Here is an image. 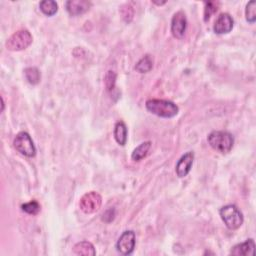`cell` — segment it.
<instances>
[{
  "instance_id": "1",
  "label": "cell",
  "mask_w": 256,
  "mask_h": 256,
  "mask_svg": "<svg viewBox=\"0 0 256 256\" xmlns=\"http://www.w3.org/2000/svg\"><path fill=\"white\" fill-rule=\"evenodd\" d=\"M145 106L150 113L162 118H172L179 112L178 106L170 100L149 99L146 101Z\"/></svg>"
},
{
  "instance_id": "2",
  "label": "cell",
  "mask_w": 256,
  "mask_h": 256,
  "mask_svg": "<svg viewBox=\"0 0 256 256\" xmlns=\"http://www.w3.org/2000/svg\"><path fill=\"white\" fill-rule=\"evenodd\" d=\"M207 140L214 150L222 154L230 152L234 145V137L228 131H212Z\"/></svg>"
},
{
  "instance_id": "3",
  "label": "cell",
  "mask_w": 256,
  "mask_h": 256,
  "mask_svg": "<svg viewBox=\"0 0 256 256\" xmlns=\"http://www.w3.org/2000/svg\"><path fill=\"white\" fill-rule=\"evenodd\" d=\"M219 214L226 227L230 230L238 229L243 224V214L236 205L228 204L221 207Z\"/></svg>"
},
{
  "instance_id": "4",
  "label": "cell",
  "mask_w": 256,
  "mask_h": 256,
  "mask_svg": "<svg viewBox=\"0 0 256 256\" xmlns=\"http://www.w3.org/2000/svg\"><path fill=\"white\" fill-rule=\"evenodd\" d=\"M33 41L31 33L26 29H21L13 33L6 41V48L10 51H20L26 49Z\"/></svg>"
},
{
  "instance_id": "5",
  "label": "cell",
  "mask_w": 256,
  "mask_h": 256,
  "mask_svg": "<svg viewBox=\"0 0 256 256\" xmlns=\"http://www.w3.org/2000/svg\"><path fill=\"white\" fill-rule=\"evenodd\" d=\"M13 146L20 154L26 157H34L36 155V147L27 132H19L13 140Z\"/></svg>"
},
{
  "instance_id": "6",
  "label": "cell",
  "mask_w": 256,
  "mask_h": 256,
  "mask_svg": "<svg viewBox=\"0 0 256 256\" xmlns=\"http://www.w3.org/2000/svg\"><path fill=\"white\" fill-rule=\"evenodd\" d=\"M102 204V197L98 192L95 191H90L85 193L79 202L80 209L86 213V214H91L96 212Z\"/></svg>"
},
{
  "instance_id": "7",
  "label": "cell",
  "mask_w": 256,
  "mask_h": 256,
  "mask_svg": "<svg viewBox=\"0 0 256 256\" xmlns=\"http://www.w3.org/2000/svg\"><path fill=\"white\" fill-rule=\"evenodd\" d=\"M135 243L136 236L134 231L126 230L118 238V241L116 243V249L123 255H130L134 251Z\"/></svg>"
},
{
  "instance_id": "8",
  "label": "cell",
  "mask_w": 256,
  "mask_h": 256,
  "mask_svg": "<svg viewBox=\"0 0 256 256\" xmlns=\"http://www.w3.org/2000/svg\"><path fill=\"white\" fill-rule=\"evenodd\" d=\"M187 29V18L183 11L176 12L171 20V33L177 39H182Z\"/></svg>"
},
{
  "instance_id": "9",
  "label": "cell",
  "mask_w": 256,
  "mask_h": 256,
  "mask_svg": "<svg viewBox=\"0 0 256 256\" xmlns=\"http://www.w3.org/2000/svg\"><path fill=\"white\" fill-rule=\"evenodd\" d=\"M233 26L234 20L232 16L228 13H221L215 20V23L213 25V31L219 35L227 34L233 29Z\"/></svg>"
},
{
  "instance_id": "10",
  "label": "cell",
  "mask_w": 256,
  "mask_h": 256,
  "mask_svg": "<svg viewBox=\"0 0 256 256\" xmlns=\"http://www.w3.org/2000/svg\"><path fill=\"white\" fill-rule=\"evenodd\" d=\"M193 160H194V153L191 151L185 153L180 157L175 168L176 174L179 178H183L188 175V173L192 168Z\"/></svg>"
},
{
  "instance_id": "11",
  "label": "cell",
  "mask_w": 256,
  "mask_h": 256,
  "mask_svg": "<svg viewBox=\"0 0 256 256\" xmlns=\"http://www.w3.org/2000/svg\"><path fill=\"white\" fill-rule=\"evenodd\" d=\"M65 7L71 16H78L89 10L91 2L86 0H69L65 3Z\"/></svg>"
},
{
  "instance_id": "12",
  "label": "cell",
  "mask_w": 256,
  "mask_h": 256,
  "mask_svg": "<svg viewBox=\"0 0 256 256\" xmlns=\"http://www.w3.org/2000/svg\"><path fill=\"white\" fill-rule=\"evenodd\" d=\"M255 252V242L253 239H248L243 243H239L235 245L231 251L230 254L237 255V256H253Z\"/></svg>"
},
{
  "instance_id": "13",
  "label": "cell",
  "mask_w": 256,
  "mask_h": 256,
  "mask_svg": "<svg viewBox=\"0 0 256 256\" xmlns=\"http://www.w3.org/2000/svg\"><path fill=\"white\" fill-rule=\"evenodd\" d=\"M114 138L116 140V142L121 145L124 146L127 142V135H128V130L127 127L125 125V123L123 121H118L115 126H114Z\"/></svg>"
},
{
  "instance_id": "14",
  "label": "cell",
  "mask_w": 256,
  "mask_h": 256,
  "mask_svg": "<svg viewBox=\"0 0 256 256\" xmlns=\"http://www.w3.org/2000/svg\"><path fill=\"white\" fill-rule=\"evenodd\" d=\"M73 252L76 255H84V256H93L96 254L93 244L88 241H81L76 243L73 247Z\"/></svg>"
},
{
  "instance_id": "15",
  "label": "cell",
  "mask_w": 256,
  "mask_h": 256,
  "mask_svg": "<svg viewBox=\"0 0 256 256\" xmlns=\"http://www.w3.org/2000/svg\"><path fill=\"white\" fill-rule=\"evenodd\" d=\"M151 148V141H145L138 145L131 154V159L135 162L141 161L143 158H145Z\"/></svg>"
},
{
  "instance_id": "16",
  "label": "cell",
  "mask_w": 256,
  "mask_h": 256,
  "mask_svg": "<svg viewBox=\"0 0 256 256\" xmlns=\"http://www.w3.org/2000/svg\"><path fill=\"white\" fill-rule=\"evenodd\" d=\"M39 7L42 13L46 16H53L58 11V4L56 1H53V0H44V1H41L39 3Z\"/></svg>"
},
{
  "instance_id": "17",
  "label": "cell",
  "mask_w": 256,
  "mask_h": 256,
  "mask_svg": "<svg viewBox=\"0 0 256 256\" xmlns=\"http://www.w3.org/2000/svg\"><path fill=\"white\" fill-rule=\"evenodd\" d=\"M153 67V60L150 55H145L142 57L135 65V70L139 73H147Z\"/></svg>"
},
{
  "instance_id": "18",
  "label": "cell",
  "mask_w": 256,
  "mask_h": 256,
  "mask_svg": "<svg viewBox=\"0 0 256 256\" xmlns=\"http://www.w3.org/2000/svg\"><path fill=\"white\" fill-rule=\"evenodd\" d=\"M24 75H25L26 80L32 85L38 84L40 82L41 74H40V71L38 70V68H36V67H27L24 70Z\"/></svg>"
},
{
  "instance_id": "19",
  "label": "cell",
  "mask_w": 256,
  "mask_h": 256,
  "mask_svg": "<svg viewBox=\"0 0 256 256\" xmlns=\"http://www.w3.org/2000/svg\"><path fill=\"white\" fill-rule=\"evenodd\" d=\"M21 209H22V211H24L30 215H36L40 212L41 208H40V204L37 201L32 200L30 202L22 204Z\"/></svg>"
},
{
  "instance_id": "20",
  "label": "cell",
  "mask_w": 256,
  "mask_h": 256,
  "mask_svg": "<svg viewBox=\"0 0 256 256\" xmlns=\"http://www.w3.org/2000/svg\"><path fill=\"white\" fill-rule=\"evenodd\" d=\"M245 17L249 23L255 22V20H256V2L255 1H250L246 5Z\"/></svg>"
},
{
  "instance_id": "21",
  "label": "cell",
  "mask_w": 256,
  "mask_h": 256,
  "mask_svg": "<svg viewBox=\"0 0 256 256\" xmlns=\"http://www.w3.org/2000/svg\"><path fill=\"white\" fill-rule=\"evenodd\" d=\"M218 9V3L214 1H208L205 2V7H204V21H208L211 16L217 11Z\"/></svg>"
},
{
  "instance_id": "22",
  "label": "cell",
  "mask_w": 256,
  "mask_h": 256,
  "mask_svg": "<svg viewBox=\"0 0 256 256\" xmlns=\"http://www.w3.org/2000/svg\"><path fill=\"white\" fill-rule=\"evenodd\" d=\"M120 13L122 15V18L123 20L126 22V23H130L131 20L133 19V16H134V9L131 5L129 4H125L121 7L120 9Z\"/></svg>"
},
{
  "instance_id": "23",
  "label": "cell",
  "mask_w": 256,
  "mask_h": 256,
  "mask_svg": "<svg viewBox=\"0 0 256 256\" xmlns=\"http://www.w3.org/2000/svg\"><path fill=\"white\" fill-rule=\"evenodd\" d=\"M115 81H116V73L112 70H109L104 77V83L107 90H112L114 88Z\"/></svg>"
}]
</instances>
